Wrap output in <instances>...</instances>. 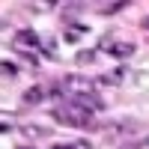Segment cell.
<instances>
[{"label":"cell","instance_id":"1","mask_svg":"<svg viewBox=\"0 0 149 149\" xmlns=\"http://www.w3.org/2000/svg\"><path fill=\"white\" fill-rule=\"evenodd\" d=\"M54 119L57 122H63V125H74V128H86V131H93L95 125H93V113L90 110H84V107H78L74 102H60V104H54Z\"/></svg>","mask_w":149,"mask_h":149},{"label":"cell","instance_id":"2","mask_svg":"<svg viewBox=\"0 0 149 149\" xmlns=\"http://www.w3.org/2000/svg\"><path fill=\"white\" fill-rule=\"evenodd\" d=\"M69 102H74L78 107H84V110H90V113H95V110H104V102H102V95H98L95 90H84V93H72V95H69Z\"/></svg>","mask_w":149,"mask_h":149},{"label":"cell","instance_id":"3","mask_svg":"<svg viewBox=\"0 0 149 149\" xmlns=\"http://www.w3.org/2000/svg\"><path fill=\"white\" fill-rule=\"evenodd\" d=\"M39 45H42V39H39L33 30H18L15 36H12V48H15L18 54H24V51H36Z\"/></svg>","mask_w":149,"mask_h":149},{"label":"cell","instance_id":"4","mask_svg":"<svg viewBox=\"0 0 149 149\" xmlns=\"http://www.w3.org/2000/svg\"><path fill=\"white\" fill-rule=\"evenodd\" d=\"M107 54L113 57V60H128L134 54V42H113L107 48Z\"/></svg>","mask_w":149,"mask_h":149},{"label":"cell","instance_id":"5","mask_svg":"<svg viewBox=\"0 0 149 149\" xmlns=\"http://www.w3.org/2000/svg\"><path fill=\"white\" fill-rule=\"evenodd\" d=\"M42 98H45V86H30L24 93V104H39Z\"/></svg>","mask_w":149,"mask_h":149},{"label":"cell","instance_id":"6","mask_svg":"<svg viewBox=\"0 0 149 149\" xmlns=\"http://www.w3.org/2000/svg\"><path fill=\"white\" fill-rule=\"evenodd\" d=\"M128 3L125 0H113V3H104V6H98V12H102V15H116V12H122Z\"/></svg>","mask_w":149,"mask_h":149},{"label":"cell","instance_id":"7","mask_svg":"<svg viewBox=\"0 0 149 149\" xmlns=\"http://www.w3.org/2000/svg\"><path fill=\"white\" fill-rule=\"evenodd\" d=\"M18 131L24 134V137H45V134H48L45 128H33V125H21Z\"/></svg>","mask_w":149,"mask_h":149},{"label":"cell","instance_id":"8","mask_svg":"<svg viewBox=\"0 0 149 149\" xmlns=\"http://www.w3.org/2000/svg\"><path fill=\"white\" fill-rule=\"evenodd\" d=\"M0 72H3L6 78H18V66L15 63H6V60H3V66H0Z\"/></svg>","mask_w":149,"mask_h":149},{"label":"cell","instance_id":"9","mask_svg":"<svg viewBox=\"0 0 149 149\" xmlns=\"http://www.w3.org/2000/svg\"><path fill=\"white\" fill-rule=\"evenodd\" d=\"M54 149H93L90 143H57Z\"/></svg>","mask_w":149,"mask_h":149},{"label":"cell","instance_id":"10","mask_svg":"<svg viewBox=\"0 0 149 149\" xmlns=\"http://www.w3.org/2000/svg\"><path fill=\"white\" fill-rule=\"evenodd\" d=\"M95 60V51H81L78 54V63H93Z\"/></svg>","mask_w":149,"mask_h":149},{"label":"cell","instance_id":"11","mask_svg":"<svg viewBox=\"0 0 149 149\" xmlns=\"http://www.w3.org/2000/svg\"><path fill=\"white\" fill-rule=\"evenodd\" d=\"M12 128H15V125H12V122H6V119H3V125H0V131H3V134H9Z\"/></svg>","mask_w":149,"mask_h":149},{"label":"cell","instance_id":"12","mask_svg":"<svg viewBox=\"0 0 149 149\" xmlns=\"http://www.w3.org/2000/svg\"><path fill=\"white\" fill-rule=\"evenodd\" d=\"M143 27H146V30H149V18H146V21H143Z\"/></svg>","mask_w":149,"mask_h":149},{"label":"cell","instance_id":"13","mask_svg":"<svg viewBox=\"0 0 149 149\" xmlns=\"http://www.w3.org/2000/svg\"><path fill=\"white\" fill-rule=\"evenodd\" d=\"M18 149H33V146H18Z\"/></svg>","mask_w":149,"mask_h":149}]
</instances>
